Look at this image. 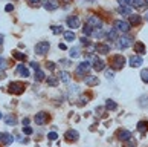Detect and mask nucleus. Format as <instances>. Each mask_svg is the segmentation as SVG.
Wrapping results in <instances>:
<instances>
[{
  "label": "nucleus",
  "instance_id": "1",
  "mask_svg": "<svg viewBox=\"0 0 148 147\" xmlns=\"http://www.w3.org/2000/svg\"><path fill=\"white\" fill-rule=\"evenodd\" d=\"M125 61H127V60H125L124 55H113L112 57V68L119 70L125 66Z\"/></svg>",
  "mask_w": 148,
  "mask_h": 147
},
{
  "label": "nucleus",
  "instance_id": "2",
  "mask_svg": "<svg viewBox=\"0 0 148 147\" xmlns=\"http://www.w3.org/2000/svg\"><path fill=\"white\" fill-rule=\"evenodd\" d=\"M9 92L14 95H20L25 92V84L20 83V81H12V83H9Z\"/></svg>",
  "mask_w": 148,
  "mask_h": 147
},
{
  "label": "nucleus",
  "instance_id": "3",
  "mask_svg": "<svg viewBox=\"0 0 148 147\" xmlns=\"http://www.w3.org/2000/svg\"><path fill=\"white\" fill-rule=\"evenodd\" d=\"M130 28H131V25L125 20H116L114 21V29L119 31V32H128Z\"/></svg>",
  "mask_w": 148,
  "mask_h": 147
},
{
  "label": "nucleus",
  "instance_id": "4",
  "mask_svg": "<svg viewBox=\"0 0 148 147\" xmlns=\"http://www.w3.org/2000/svg\"><path fill=\"white\" fill-rule=\"evenodd\" d=\"M87 25H90L93 29H101L102 28V20L98 17V15H90L87 19Z\"/></svg>",
  "mask_w": 148,
  "mask_h": 147
},
{
  "label": "nucleus",
  "instance_id": "5",
  "mask_svg": "<svg viewBox=\"0 0 148 147\" xmlns=\"http://www.w3.org/2000/svg\"><path fill=\"white\" fill-rule=\"evenodd\" d=\"M49 49H51V45H49L47 41H40L35 46V52L38 54V55H46V54L49 52Z\"/></svg>",
  "mask_w": 148,
  "mask_h": 147
},
{
  "label": "nucleus",
  "instance_id": "6",
  "mask_svg": "<svg viewBox=\"0 0 148 147\" xmlns=\"http://www.w3.org/2000/svg\"><path fill=\"white\" fill-rule=\"evenodd\" d=\"M66 25H67L70 29H78L81 26V21H79V19L76 17V15H69L67 20H66Z\"/></svg>",
  "mask_w": 148,
  "mask_h": 147
},
{
  "label": "nucleus",
  "instance_id": "7",
  "mask_svg": "<svg viewBox=\"0 0 148 147\" xmlns=\"http://www.w3.org/2000/svg\"><path fill=\"white\" fill-rule=\"evenodd\" d=\"M89 70H90V61H83L81 64H78V68H76V75L83 77V75L89 74Z\"/></svg>",
  "mask_w": 148,
  "mask_h": 147
},
{
  "label": "nucleus",
  "instance_id": "8",
  "mask_svg": "<svg viewBox=\"0 0 148 147\" xmlns=\"http://www.w3.org/2000/svg\"><path fill=\"white\" fill-rule=\"evenodd\" d=\"M131 45V35H122L118 39V46L121 49H127Z\"/></svg>",
  "mask_w": 148,
  "mask_h": 147
},
{
  "label": "nucleus",
  "instance_id": "9",
  "mask_svg": "<svg viewBox=\"0 0 148 147\" xmlns=\"http://www.w3.org/2000/svg\"><path fill=\"white\" fill-rule=\"evenodd\" d=\"M43 6L46 11H55L60 6V2L58 0H43Z\"/></svg>",
  "mask_w": 148,
  "mask_h": 147
},
{
  "label": "nucleus",
  "instance_id": "10",
  "mask_svg": "<svg viewBox=\"0 0 148 147\" xmlns=\"http://www.w3.org/2000/svg\"><path fill=\"white\" fill-rule=\"evenodd\" d=\"M47 119H49V115H47L46 112H38L37 115H35V123H37V124H40V126L46 124V123H47Z\"/></svg>",
  "mask_w": 148,
  "mask_h": 147
},
{
  "label": "nucleus",
  "instance_id": "11",
  "mask_svg": "<svg viewBox=\"0 0 148 147\" xmlns=\"http://www.w3.org/2000/svg\"><path fill=\"white\" fill-rule=\"evenodd\" d=\"M0 141L5 146H9L11 143H14V135L11 133H0Z\"/></svg>",
  "mask_w": 148,
  "mask_h": 147
},
{
  "label": "nucleus",
  "instance_id": "12",
  "mask_svg": "<svg viewBox=\"0 0 148 147\" xmlns=\"http://www.w3.org/2000/svg\"><path fill=\"white\" fill-rule=\"evenodd\" d=\"M142 63H144V60H142L140 55H133V57L130 58V63L128 64H130L131 68H139Z\"/></svg>",
  "mask_w": 148,
  "mask_h": 147
},
{
  "label": "nucleus",
  "instance_id": "13",
  "mask_svg": "<svg viewBox=\"0 0 148 147\" xmlns=\"http://www.w3.org/2000/svg\"><path fill=\"white\" fill-rule=\"evenodd\" d=\"M64 138L72 143V141H76V139L79 138V133L76 132V130H67V132H66V135H64Z\"/></svg>",
  "mask_w": 148,
  "mask_h": 147
},
{
  "label": "nucleus",
  "instance_id": "14",
  "mask_svg": "<svg viewBox=\"0 0 148 147\" xmlns=\"http://www.w3.org/2000/svg\"><path fill=\"white\" fill-rule=\"evenodd\" d=\"M84 83L87 86H96L98 83H99V80H98V77H95V75H86V77H84Z\"/></svg>",
  "mask_w": 148,
  "mask_h": 147
},
{
  "label": "nucleus",
  "instance_id": "15",
  "mask_svg": "<svg viewBox=\"0 0 148 147\" xmlns=\"http://www.w3.org/2000/svg\"><path fill=\"white\" fill-rule=\"evenodd\" d=\"M104 68H106V61L104 60H101V58H93V69L95 70H102Z\"/></svg>",
  "mask_w": 148,
  "mask_h": 147
},
{
  "label": "nucleus",
  "instance_id": "16",
  "mask_svg": "<svg viewBox=\"0 0 148 147\" xmlns=\"http://www.w3.org/2000/svg\"><path fill=\"white\" fill-rule=\"evenodd\" d=\"M15 70H17V74H18V75H21V77H26V78H28L29 75H31V74H29V69L26 68L25 64H18Z\"/></svg>",
  "mask_w": 148,
  "mask_h": 147
},
{
  "label": "nucleus",
  "instance_id": "17",
  "mask_svg": "<svg viewBox=\"0 0 148 147\" xmlns=\"http://www.w3.org/2000/svg\"><path fill=\"white\" fill-rule=\"evenodd\" d=\"M96 51L99 54H102V55H107V54L110 52V46L104 45V43H99V45H96Z\"/></svg>",
  "mask_w": 148,
  "mask_h": 147
},
{
  "label": "nucleus",
  "instance_id": "18",
  "mask_svg": "<svg viewBox=\"0 0 148 147\" xmlns=\"http://www.w3.org/2000/svg\"><path fill=\"white\" fill-rule=\"evenodd\" d=\"M118 138L121 139V141H128L130 138H131V132H128V130H119L118 132Z\"/></svg>",
  "mask_w": 148,
  "mask_h": 147
},
{
  "label": "nucleus",
  "instance_id": "19",
  "mask_svg": "<svg viewBox=\"0 0 148 147\" xmlns=\"http://www.w3.org/2000/svg\"><path fill=\"white\" fill-rule=\"evenodd\" d=\"M128 17H130V21H128L130 25H133V26H138V25H140V21H142V19L139 17L138 14H130Z\"/></svg>",
  "mask_w": 148,
  "mask_h": 147
},
{
  "label": "nucleus",
  "instance_id": "20",
  "mask_svg": "<svg viewBox=\"0 0 148 147\" xmlns=\"http://www.w3.org/2000/svg\"><path fill=\"white\" fill-rule=\"evenodd\" d=\"M134 51L138 54H140V55H142V54H145V45L142 41H136L134 43Z\"/></svg>",
  "mask_w": 148,
  "mask_h": 147
},
{
  "label": "nucleus",
  "instance_id": "21",
  "mask_svg": "<svg viewBox=\"0 0 148 147\" xmlns=\"http://www.w3.org/2000/svg\"><path fill=\"white\" fill-rule=\"evenodd\" d=\"M138 130H139L140 133L148 132V121H139L138 123Z\"/></svg>",
  "mask_w": 148,
  "mask_h": 147
},
{
  "label": "nucleus",
  "instance_id": "22",
  "mask_svg": "<svg viewBox=\"0 0 148 147\" xmlns=\"http://www.w3.org/2000/svg\"><path fill=\"white\" fill-rule=\"evenodd\" d=\"M118 12H119L121 15H125V17H128V15L131 14V8H130V6H121V8L118 9Z\"/></svg>",
  "mask_w": 148,
  "mask_h": 147
},
{
  "label": "nucleus",
  "instance_id": "23",
  "mask_svg": "<svg viewBox=\"0 0 148 147\" xmlns=\"http://www.w3.org/2000/svg\"><path fill=\"white\" fill-rule=\"evenodd\" d=\"M63 35H64L66 41H73V40H75V34H73L72 31H64Z\"/></svg>",
  "mask_w": 148,
  "mask_h": 147
},
{
  "label": "nucleus",
  "instance_id": "24",
  "mask_svg": "<svg viewBox=\"0 0 148 147\" xmlns=\"http://www.w3.org/2000/svg\"><path fill=\"white\" fill-rule=\"evenodd\" d=\"M35 80L37 81H43V80H45V72H43L40 68L35 69Z\"/></svg>",
  "mask_w": 148,
  "mask_h": 147
},
{
  "label": "nucleus",
  "instance_id": "25",
  "mask_svg": "<svg viewBox=\"0 0 148 147\" xmlns=\"http://www.w3.org/2000/svg\"><path fill=\"white\" fill-rule=\"evenodd\" d=\"M116 107H118V104L113 100H107V103H106V109H107V110H114Z\"/></svg>",
  "mask_w": 148,
  "mask_h": 147
},
{
  "label": "nucleus",
  "instance_id": "26",
  "mask_svg": "<svg viewBox=\"0 0 148 147\" xmlns=\"http://www.w3.org/2000/svg\"><path fill=\"white\" fill-rule=\"evenodd\" d=\"M5 123L9 124V126H14V124H17V119L12 115H8V117H5Z\"/></svg>",
  "mask_w": 148,
  "mask_h": 147
},
{
  "label": "nucleus",
  "instance_id": "27",
  "mask_svg": "<svg viewBox=\"0 0 148 147\" xmlns=\"http://www.w3.org/2000/svg\"><path fill=\"white\" fill-rule=\"evenodd\" d=\"M12 55H14V58H15V60H18V61H25V60H26V55H25V54L17 52V51L12 52Z\"/></svg>",
  "mask_w": 148,
  "mask_h": 147
},
{
  "label": "nucleus",
  "instance_id": "28",
  "mask_svg": "<svg viewBox=\"0 0 148 147\" xmlns=\"http://www.w3.org/2000/svg\"><path fill=\"white\" fill-rule=\"evenodd\" d=\"M107 39L108 40H116L118 39V35H116V29H110V31H108V34H107Z\"/></svg>",
  "mask_w": 148,
  "mask_h": 147
},
{
  "label": "nucleus",
  "instance_id": "29",
  "mask_svg": "<svg viewBox=\"0 0 148 147\" xmlns=\"http://www.w3.org/2000/svg\"><path fill=\"white\" fill-rule=\"evenodd\" d=\"M47 84L49 86H58V78H55V77H47Z\"/></svg>",
  "mask_w": 148,
  "mask_h": 147
},
{
  "label": "nucleus",
  "instance_id": "30",
  "mask_svg": "<svg viewBox=\"0 0 148 147\" xmlns=\"http://www.w3.org/2000/svg\"><path fill=\"white\" fill-rule=\"evenodd\" d=\"M140 78H142V81H144V83H148V69H142Z\"/></svg>",
  "mask_w": 148,
  "mask_h": 147
},
{
  "label": "nucleus",
  "instance_id": "31",
  "mask_svg": "<svg viewBox=\"0 0 148 147\" xmlns=\"http://www.w3.org/2000/svg\"><path fill=\"white\" fill-rule=\"evenodd\" d=\"M83 32H84V34H86V35H90V34H92V32H93V28H92V26H90V25H86V26H84V28H83Z\"/></svg>",
  "mask_w": 148,
  "mask_h": 147
},
{
  "label": "nucleus",
  "instance_id": "32",
  "mask_svg": "<svg viewBox=\"0 0 148 147\" xmlns=\"http://www.w3.org/2000/svg\"><path fill=\"white\" fill-rule=\"evenodd\" d=\"M47 138H49V141H55L58 138V133L57 132H49L47 133Z\"/></svg>",
  "mask_w": 148,
  "mask_h": 147
},
{
  "label": "nucleus",
  "instance_id": "33",
  "mask_svg": "<svg viewBox=\"0 0 148 147\" xmlns=\"http://www.w3.org/2000/svg\"><path fill=\"white\" fill-rule=\"evenodd\" d=\"M79 55V51H78V48H72L70 49V57L75 58V57H78Z\"/></svg>",
  "mask_w": 148,
  "mask_h": 147
},
{
  "label": "nucleus",
  "instance_id": "34",
  "mask_svg": "<svg viewBox=\"0 0 148 147\" xmlns=\"http://www.w3.org/2000/svg\"><path fill=\"white\" fill-rule=\"evenodd\" d=\"M121 6H130L131 3H133V0H118Z\"/></svg>",
  "mask_w": 148,
  "mask_h": 147
},
{
  "label": "nucleus",
  "instance_id": "35",
  "mask_svg": "<svg viewBox=\"0 0 148 147\" xmlns=\"http://www.w3.org/2000/svg\"><path fill=\"white\" fill-rule=\"evenodd\" d=\"M60 78H61L64 83H67V81H69V75H67V72H60Z\"/></svg>",
  "mask_w": 148,
  "mask_h": 147
},
{
  "label": "nucleus",
  "instance_id": "36",
  "mask_svg": "<svg viewBox=\"0 0 148 147\" xmlns=\"http://www.w3.org/2000/svg\"><path fill=\"white\" fill-rule=\"evenodd\" d=\"M52 32H53V34H58V32H63V26H52Z\"/></svg>",
  "mask_w": 148,
  "mask_h": 147
},
{
  "label": "nucleus",
  "instance_id": "37",
  "mask_svg": "<svg viewBox=\"0 0 148 147\" xmlns=\"http://www.w3.org/2000/svg\"><path fill=\"white\" fill-rule=\"evenodd\" d=\"M5 11H6V12H11V11H14V5H12V3H8L6 6H5Z\"/></svg>",
  "mask_w": 148,
  "mask_h": 147
},
{
  "label": "nucleus",
  "instance_id": "38",
  "mask_svg": "<svg viewBox=\"0 0 148 147\" xmlns=\"http://www.w3.org/2000/svg\"><path fill=\"white\" fill-rule=\"evenodd\" d=\"M23 133H25V135H31V133H32V129H31L29 126H25V129H23Z\"/></svg>",
  "mask_w": 148,
  "mask_h": 147
},
{
  "label": "nucleus",
  "instance_id": "39",
  "mask_svg": "<svg viewBox=\"0 0 148 147\" xmlns=\"http://www.w3.org/2000/svg\"><path fill=\"white\" fill-rule=\"evenodd\" d=\"M40 2H41V0H29V5H31V6H38Z\"/></svg>",
  "mask_w": 148,
  "mask_h": 147
},
{
  "label": "nucleus",
  "instance_id": "40",
  "mask_svg": "<svg viewBox=\"0 0 148 147\" xmlns=\"http://www.w3.org/2000/svg\"><path fill=\"white\" fill-rule=\"evenodd\" d=\"M5 61H6V60L0 57V69H5V68H6V63H5Z\"/></svg>",
  "mask_w": 148,
  "mask_h": 147
},
{
  "label": "nucleus",
  "instance_id": "41",
  "mask_svg": "<svg viewBox=\"0 0 148 147\" xmlns=\"http://www.w3.org/2000/svg\"><path fill=\"white\" fill-rule=\"evenodd\" d=\"M46 66H47V69H51V70H53V69H55V63H52V61H49V63L46 64Z\"/></svg>",
  "mask_w": 148,
  "mask_h": 147
},
{
  "label": "nucleus",
  "instance_id": "42",
  "mask_svg": "<svg viewBox=\"0 0 148 147\" xmlns=\"http://www.w3.org/2000/svg\"><path fill=\"white\" fill-rule=\"evenodd\" d=\"M106 77H107V78H113V77H114V74H113V70H112V69H110V70H107Z\"/></svg>",
  "mask_w": 148,
  "mask_h": 147
},
{
  "label": "nucleus",
  "instance_id": "43",
  "mask_svg": "<svg viewBox=\"0 0 148 147\" xmlns=\"http://www.w3.org/2000/svg\"><path fill=\"white\" fill-rule=\"evenodd\" d=\"M21 123H23V126H29V118H23Z\"/></svg>",
  "mask_w": 148,
  "mask_h": 147
},
{
  "label": "nucleus",
  "instance_id": "44",
  "mask_svg": "<svg viewBox=\"0 0 148 147\" xmlns=\"http://www.w3.org/2000/svg\"><path fill=\"white\" fill-rule=\"evenodd\" d=\"M60 49H63V51H66V49H67V46H66L64 43H60Z\"/></svg>",
  "mask_w": 148,
  "mask_h": 147
},
{
  "label": "nucleus",
  "instance_id": "45",
  "mask_svg": "<svg viewBox=\"0 0 148 147\" xmlns=\"http://www.w3.org/2000/svg\"><path fill=\"white\" fill-rule=\"evenodd\" d=\"M31 66L34 68V69H38V64H37L35 61H31Z\"/></svg>",
  "mask_w": 148,
  "mask_h": 147
},
{
  "label": "nucleus",
  "instance_id": "46",
  "mask_svg": "<svg viewBox=\"0 0 148 147\" xmlns=\"http://www.w3.org/2000/svg\"><path fill=\"white\" fill-rule=\"evenodd\" d=\"M147 6H148V0H147Z\"/></svg>",
  "mask_w": 148,
  "mask_h": 147
},
{
  "label": "nucleus",
  "instance_id": "47",
  "mask_svg": "<svg viewBox=\"0 0 148 147\" xmlns=\"http://www.w3.org/2000/svg\"><path fill=\"white\" fill-rule=\"evenodd\" d=\"M147 20H148V14H147Z\"/></svg>",
  "mask_w": 148,
  "mask_h": 147
},
{
  "label": "nucleus",
  "instance_id": "48",
  "mask_svg": "<svg viewBox=\"0 0 148 147\" xmlns=\"http://www.w3.org/2000/svg\"><path fill=\"white\" fill-rule=\"evenodd\" d=\"M0 118H2V113H0Z\"/></svg>",
  "mask_w": 148,
  "mask_h": 147
},
{
  "label": "nucleus",
  "instance_id": "49",
  "mask_svg": "<svg viewBox=\"0 0 148 147\" xmlns=\"http://www.w3.org/2000/svg\"><path fill=\"white\" fill-rule=\"evenodd\" d=\"M89 2H93V0H89Z\"/></svg>",
  "mask_w": 148,
  "mask_h": 147
}]
</instances>
